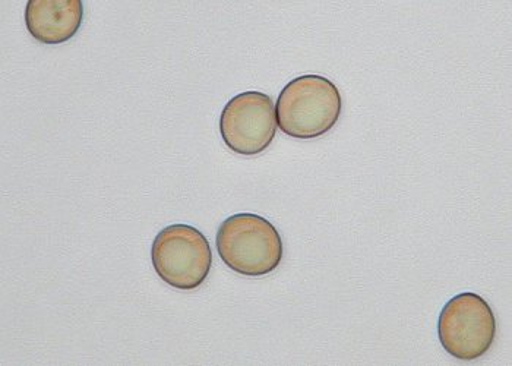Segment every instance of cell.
I'll use <instances>...</instances> for the list:
<instances>
[{
	"label": "cell",
	"mask_w": 512,
	"mask_h": 366,
	"mask_svg": "<svg viewBox=\"0 0 512 366\" xmlns=\"http://www.w3.org/2000/svg\"><path fill=\"white\" fill-rule=\"evenodd\" d=\"M84 21L81 0H28L25 25L28 33L43 44L66 43Z\"/></svg>",
	"instance_id": "6"
},
{
	"label": "cell",
	"mask_w": 512,
	"mask_h": 366,
	"mask_svg": "<svg viewBox=\"0 0 512 366\" xmlns=\"http://www.w3.org/2000/svg\"><path fill=\"white\" fill-rule=\"evenodd\" d=\"M218 126L229 150L239 156H258L276 138V104L259 91L237 94L224 106Z\"/></svg>",
	"instance_id": "5"
},
{
	"label": "cell",
	"mask_w": 512,
	"mask_h": 366,
	"mask_svg": "<svg viewBox=\"0 0 512 366\" xmlns=\"http://www.w3.org/2000/svg\"><path fill=\"white\" fill-rule=\"evenodd\" d=\"M216 246L221 261L240 276H267L283 261L280 233L258 214H233L224 220L217 230Z\"/></svg>",
	"instance_id": "2"
},
{
	"label": "cell",
	"mask_w": 512,
	"mask_h": 366,
	"mask_svg": "<svg viewBox=\"0 0 512 366\" xmlns=\"http://www.w3.org/2000/svg\"><path fill=\"white\" fill-rule=\"evenodd\" d=\"M438 336L445 352L455 359L482 358L496 337V318L491 305L477 293L454 296L439 314Z\"/></svg>",
	"instance_id": "4"
},
{
	"label": "cell",
	"mask_w": 512,
	"mask_h": 366,
	"mask_svg": "<svg viewBox=\"0 0 512 366\" xmlns=\"http://www.w3.org/2000/svg\"><path fill=\"white\" fill-rule=\"evenodd\" d=\"M157 276L178 290H195L213 267V251L204 233L189 224H172L158 232L151 246Z\"/></svg>",
	"instance_id": "3"
},
{
	"label": "cell",
	"mask_w": 512,
	"mask_h": 366,
	"mask_svg": "<svg viewBox=\"0 0 512 366\" xmlns=\"http://www.w3.org/2000/svg\"><path fill=\"white\" fill-rule=\"evenodd\" d=\"M343 112L337 85L321 75H302L289 82L276 103L277 126L296 140H314L330 132Z\"/></svg>",
	"instance_id": "1"
}]
</instances>
